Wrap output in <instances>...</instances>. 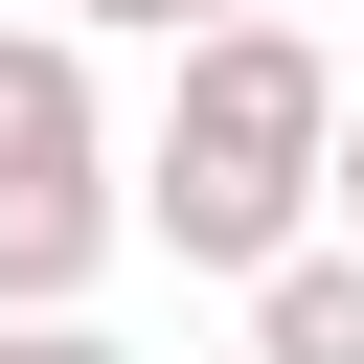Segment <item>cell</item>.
Returning <instances> with one entry per match:
<instances>
[{
	"label": "cell",
	"mask_w": 364,
	"mask_h": 364,
	"mask_svg": "<svg viewBox=\"0 0 364 364\" xmlns=\"http://www.w3.org/2000/svg\"><path fill=\"white\" fill-rule=\"evenodd\" d=\"M318 159H341V68L250 0V23H205V46H159V136H136V228L182 250V273H273L296 228H318Z\"/></svg>",
	"instance_id": "cell-1"
},
{
	"label": "cell",
	"mask_w": 364,
	"mask_h": 364,
	"mask_svg": "<svg viewBox=\"0 0 364 364\" xmlns=\"http://www.w3.org/2000/svg\"><path fill=\"white\" fill-rule=\"evenodd\" d=\"M136 228V159L91 114V23H0V318H68Z\"/></svg>",
	"instance_id": "cell-2"
},
{
	"label": "cell",
	"mask_w": 364,
	"mask_h": 364,
	"mask_svg": "<svg viewBox=\"0 0 364 364\" xmlns=\"http://www.w3.org/2000/svg\"><path fill=\"white\" fill-rule=\"evenodd\" d=\"M250 364H364V228H296L250 273Z\"/></svg>",
	"instance_id": "cell-3"
},
{
	"label": "cell",
	"mask_w": 364,
	"mask_h": 364,
	"mask_svg": "<svg viewBox=\"0 0 364 364\" xmlns=\"http://www.w3.org/2000/svg\"><path fill=\"white\" fill-rule=\"evenodd\" d=\"M68 23H114V46H205V23H250V0H68Z\"/></svg>",
	"instance_id": "cell-4"
},
{
	"label": "cell",
	"mask_w": 364,
	"mask_h": 364,
	"mask_svg": "<svg viewBox=\"0 0 364 364\" xmlns=\"http://www.w3.org/2000/svg\"><path fill=\"white\" fill-rule=\"evenodd\" d=\"M0 364H136V341H114L91 296H68V318H0Z\"/></svg>",
	"instance_id": "cell-5"
},
{
	"label": "cell",
	"mask_w": 364,
	"mask_h": 364,
	"mask_svg": "<svg viewBox=\"0 0 364 364\" xmlns=\"http://www.w3.org/2000/svg\"><path fill=\"white\" fill-rule=\"evenodd\" d=\"M318 228H364V91H341V159H318Z\"/></svg>",
	"instance_id": "cell-6"
}]
</instances>
